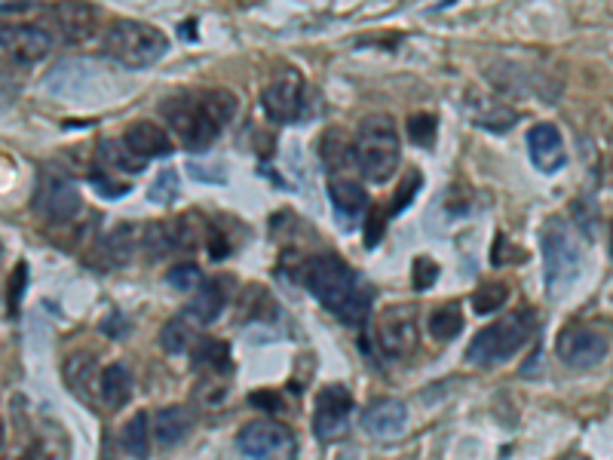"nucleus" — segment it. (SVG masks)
I'll return each mask as SVG.
<instances>
[{"mask_svg":"<svg viewBox=\"0 0 613 460\" xmlns=\"http://www.w3.org/2000/svg\"><path fill=\"white\" fill-rule=\"evenodd\" d=\"M304 286L343 326H362L371 310V288L338 255H314L304 264Z\"/></svg>","mask_w":613,"mask_h":460,"instance_id":"nucleus-1","label":"nucleus"},{"mask_svg":"<svg viewBox=\"0 0 613 460\" xmlns=\"http://www.w3.org/2000/svg\"><path fill=\"white\" fill-rule=\"evenodd\" d=\"M357 166L359 173L365 175L374 185H384L390 182L396 169H399L402 160V142L396 123L386 114H371L362 120V127L357 132Z\"/></svg>","mask_w":613,"mask_h":460,"instance_id":"nucleus-2","label":"nucleus"},{"mask_svg":"<svg viewBox=\"0 0 613 460\" xmlns=\"http://www.w3.org/2000/svg\"><path fill=\"white\" fill-rule=\"evenodd\" d=\"M534 335V314L530 310H515L510 317L491 322L472 338L467 360L475 365H497V362L513 360L522 347L528 344Z\"/></svg>","mask_w":613,"mask_h":460,"instance_id":"nucleus-3","label":"nucleus"},{"mask_svg":"<svg viewBox=\"0 0 613 460\" xmlns=\"http://www.w3.org/2000/svg\"><path fill=\"white\" fill-rule=\"evenodd\" d=\"M105 53L120 62L123 68H147L169 53L166 34L144 22H114L105 37Z\"/></svg>","mask_w":613,"mask_h":460,"instance_id":"nucleus-4","label":"nucleus"},{"mask_svg":"<svg viewBox=\"0 0 613 460\" xmlns=\"http://www.w3.org/2000/svg\"><path fill=\"white\" fill-rule=\"evenodd\" d=\"M543 255H546V288L552 298H561L577 283L583 267V252L573 237V230L565 221H549L543 233Z\"/></svg>","mask_w":613,"mask_h":460,"instance_id":"nucleus-5","label":"nucleus"},{"mask_svg":"<svg viewBox=\"0 0 613 460\" xmlns=\"http://www.w3.org/2000/svg\"><path fill=\"white\" fill-rule=\"evenodd\" d=\"M611 335L613 331L607 326V319H604V326H601V319H595V322H571L558 335V360L571 365V369H592V365H599L607 357Z\"/></svg>","mask_w":613,"mask_h":460,"instance_id":"nucleus-6","label":"nucleus"},{"mask_svg":"<svg viewBox=\"0 0 613 460\" xmlns=\"http://www.w3.org/2000/svg\"><path fill=\"white\" fill-rule=\"evenodd\" d=\"M163 117L169 120V127L175 135L182 139L187 151H209V144L218 139V132L225 130L206 108L202 99H169L163 108Z\"/></svg>","mask_w":613,"mask_h":460,"instance_id":"nucleus-7","label":"nucleus"},{"mask_svg":"<svg viewBox=\"0 0 613 460\" xmlns=\"http://www.w3.org/2000/svg\"><path fill=\"white\" fill-rule=\"evenodd\" d=\"M237 448L249 460H298V442L280 420H252L237 436Z\"/></svg>","mask_w":613,"mask_h":460,"instance_id":"nucleus-8","label":"nucleus"},{"mask_svg":"<svg viewBox=\"0 0 613 460\" xmlns=\"http://www.w3.org/2000/svg\"><path fill=\"white\" fill-rule=\"evenodd\" d=\"M34 212L46 221H72L80 212V187L62 169H43L34 190Z\"/></svg>","mask_w":613,"mask_h":460,"instance_id":"nucleus-9","label":"nucleus"},{"mask_svg":"<svg viewBox=\"0 0 613 460\" xmlns=\"http://www.w3.org/2000/svg\"><path fill=\"white\" fill-rule=\"evenodd\" d=\"M53 37L41 25L25 22H0V56H7L15 65H34L50 56Z\"/></svg>","mask_w":613,"mask_h":460,"instance_id":"nucleus-10","label":"nucleus"},{"mask_svg":"<svg viewBox=\"0 0 613 460\" xmlns=\"http://www.w3.org/2000/svg\"><path fill=\"white\" fill-rule=\"evenodd\" d=\"M377 347L386 357H405L417 347V310L412 304H396V307H386L381 319H377V329H374Z\"/></svg>","mask_w":613,"mask_h":460,"instance_id":"nucleus-11","label":"nucleus"},{"mask_svg":"<svg viewBox=\"0 0 613 460\" xmlns=\"http://www.w3.org/2000/svg\"><path fill=\"white\" fill-rule=\"evenodd\" d=\"M264 114L271 117L273 123H295L307 111V87L300 80L298 72L280 74L271 87L264 89Z\"/></svg>","mask_w":613,"mask_h":460,"instance_id":"nucleus-12","label":"nucleus"},{"mask_svg":"<svg viewBox=\"0 0 613 460\" xmlns=\"http://www.w3.org/2000/svg\"><path fill=\"white\" fill-rule=\"evenodd\" d=\"M350 412H353V396L341 384L319 390L314 408V430L322 442H331L347 432L350 427Z\"/></svg>","mask_w":613,"mask_h":460,"instance_id":"nucleus-13","label":"nucleus"},{"mask_svg":"<svg viewBox=\"0 0 613 460\" xmlns=\"http://www.w3.org/2000/svg\"><path fill=\"white\" fill-rule=\"evenodd\" d=\"M528 151L534 166L540 173H558L565 163H568V151H565V139L561 132L552 123H537L534 130L528 132Z\"/></svg>","mask_w":613,"mask_h":460,"instance_id":"nucleus-14","label":"nucleus"},{"mask_svg":"<svg viewBox=\"0 0 613 460\" xmlns=\"http://www.w3.org/2000/svg\"><path fill=\"white\" fill-rule=\"evenodd\" d=\"M362 427L369 436L374 439H393V436H402L405 427H408V408L399 399H381L365 408L362 415Z\"/></svg>","mask_w":613,"mask_h":460,"instance_id":"nucleus-15","label":"nucleus"},{"mask_svg":"<svg viewBox=\"0 0 613 460\" xmlns=\"http://www.w3.org/2000/svg\"><path fill=\"white\" fill-rule=\"evenodd\" d=\"M123 142H127V147L132 154H139L142 160L169 157L172 151H175L169 132L163 130V127H157V123H147V120L132 123L127 130V135H123Z\"/></svg>","mask_w":613,"mask_h":460,"instance_id":"nucleus-16","label":"nucleus"},{"mask_svg":"<svg viewBox=\"0 0 613 460\" xmlns=\"http://www.w3.org/2000/svg\"><path fill=\"white\" fill-rule=\"evenodd\" d=\"M328 197H331V206L341 216H359V212L369 209V194H365V187L359 185L357 173L328 175Z\"/></svg>","mask_w":613,"mask_h":460,"instance_id":"nucleus-17","label":"nucleus"},{"mask_svg":"<svg viewBox=\"0 0 613 460\" xmlns=\"http://www.w3.org/2000/svg\"><path fill=\"white\" fill-rule=\"evenodd\" d=\"M225 292L218 283H202L197 292H194V298L187 302L185 307V317L194 322V326H209L215 319L221 317V310H225Z\"/></svg>","mask_w":613,"mask_h":460,"instance_id":"nucleus-18","label":"nucleus"},{"mask_svg":"<svg viewBox=\"0 0 613 460\" xmlns=\"http://www.w3.org/2000/svg\"><path fill=\"white\" fill-rule=\"evenodd\" d=\"M190 432V412L182 405L163 408L154 420V439L160 448H175Z\"/></svg>","mask_w":613,"mask_h":460,"instance_id":"nucleus-19","label":"nucleus"},{"mask_svg":"<svg viewBox=\"0 0 613 460\" xmlns=\"http://www.w3.org/2000/svg\"><path fill=\"white\" fill-rule=\"evenodd\" d=\"M99 393L108 408H123L132 396V374L123 362L108 365L99 377Z\"/></svg>","mask_w":613,"mask_h":460,"instance_id":"nucleus-20","label":"nucleus"},{"mask_svg":"<svg viewBox=\"0 0 613 460\" xmlns=\"http://www.w3.org/2000/svg\"><path fill=\"white\" fill-rule=\"evenodd\" d=\"M96 357L89 353H74L72 360L65 362V384L77 399H92V384H96Z\"/></svg>","mask_w":613,"mask_h":460,"instance_id":"nucleus-21","label":"nucleus"},{"mask_svg":"<svg viewBox=\"0 0 613 460\" xmlns=\"http://www.w3.org/2000/svg\"><path fill=\"white\" fill-rule=\"evenodd\" d=\"M53 15L58 19V25L65 31L68 41H84L92 34V19L96 13L84 7V3H62L58 10H53Z\"/></svg>","mask_w":613,"mask_h":460,"instance_id":"nucleus-22","label":"nucleus"},{"mask_svg":"<svg viewBox=\"0 0 613 460\" xmlns=\"http://www.w3.org/2000/svg\"><path fill=\"white\" fill-rule=\"evenodd\" d=\"M194 341H197V326H194L185 314H182V317H172L169 322L163 326V331H160V344H163V350H166L169 357L187 353V350L194 347Z\"/></svg>","mask_w":613,"mask_h":460,"instance_id":"nucleus-23","label":"nucleus"},{"mask_svg":"<svg viewBox=\"0 0 613 460\" xmlns=\"http://www.w3.org/2000/svg\"><path fill=\"white\" fill-rule=\"evenodd\" d=\"M472 108V117H475V123L482 127V130H491V132H510L515 123V114L506 108V105H500L494 99H482L479 101H470Z\"/></svg>","mask_w":613,"mask_h":460,"instance_id":"nucleus-24","label":"nucleus"},{"mask_svg":"<svg viewBox=\"0 0 613 460\" xmlns=\"http://www.w3.org/2000/svg\"><path fill=\"white\" fill-rule=\"evenodd\" d=\"M151 436H154V427H151L147 415L139 412V415L132 417L127 427H123V436H120L129 458H135V460L151 458Z\"/></svg>","mask_w":613,"mask_h":460,"instance_id":"nucleus-25","label":"nucleus"},{"mask_svg":"<svg viewBox=\"0 0 613 460\" xmlns=\"http://www.w3.org/2000/svg\"><path fill=\"white\" fill-rule=\"evenodd\" d=\"M429 335L436 341H455L457 335L463 331V314H460V304H442L429 314Z\"/></svg>","mask_w":613,"mask_h":460,"instance_id":"nucleus-26","label":"nucleus"},{"mask_svg":"<svg viewBox=\"0 0 613 460\" xmlns=\"http://www.w3.org/2000/svg\"><path fill=\"white\" fill-rule=\"evenodd\" d=\"M135 245H139V230L120 224V228H114L105 237L101 252L108 255V264H127L132 259V252H135Z\"/></svg>","mask_w":613,"mask_h":460,"instance_id":"nucleus-27","label":"nucleus"},{"mask_svg":"<svg viewBox=\"0 0 613 460\" xmlns=\"http://www.w3.org/2000/svg\"><path fill=\"white\" fill-rule=\"evenodd\" d=\"M194 369H206L209 374H228L230 369H233L228 344H225V341H202V344L197 347V353H194Z\"/></svg>","mask_w":613,"mask_h":460,"instance_id":"nucleus-28","label":"nucleus"},{"mask_svg":"<svg viewBox=\"0 0 613 460\" xmlns=\"http://www.w3.org/2000/svg\"><path fill=\"white\" fill-rule=\"evenodd\" d=\"M101 160L111 166V169H120V173H142L147 166V160H142L139 154H132L127 147V142H105L101 144Z\"/></svg>","mask_w":613,"mask_h":460,"instance_id":"nucleus-29","label":"nucleus"},{"mask_svg":"<svg viewBox=\"0 0 613 460\" xmlns=\"http://www.w3.org/2000/svg\"><path fill=\"white\" fill-rule=\"evenodd\" d=\"M506 295H510L506 283H485L472 295V307H475V314L485 317V314H494V310H500L506 304Z\"/></svg>","mask_w":613,"mask_h":460,"instance_id":"nucleus-30","label":"nucleus"},{"mask_svg":"<svg viewBox=\"0 0 613 460\" xmlns=\"http://www.w3.org/2000/svg\"><path fill=\"white\" fill-rule=\"evenodd\" d=\"M166 283L175 292H197L202 286L200 267L197 264H178V267H172L169 274H166Z\"/></svg>","mask_w":613,"mask_h":460,"instance_id":"nucleus-31","label":"nucleus"},{"mask_svg":"<svg viewBox=\"0 0 613 460\" xmlns=\"http://www.w3.org/2000/svg\"><path fill=\"white\" fill-rule=\"evenodd\" d=\"M408 135H412V142H417L420 147H429V144L436 142V117L414 114L412 120H408Z\"/></svg>","mask_w":613,"mask_h":460,"instance_id":"nucleus-32","label":"nucleus"},{"mask_svg":"<svg viewBox=\"0 0 613 460\" xmlns=\"http://www.w3.org/2000/svg\"><path fill=\"white\" fill-rule=\"evenodd\" d=\"M147 197H151V202H172L175 200V197H178V175L172 173H163L157 178V182H154V187H151V194H147Z\"/></svg>","mask_w":613,"mask_h":460,"instance_id":"nucleus-33","label":"nucleus"},{"mask_svg":"<svg viewBox=\"0 0 613 460\" xmlns=\"http://www.w3.org/2000/svg\"><path fill=\"white\" fill-rule=\"evenodd\" d=\"M414 271H417V276H414V288H417V292H424V288H429L433 283H436L439 264H436L433 259H417L414 261Z\"/></svg>","mask_w":613,"mask_h":460,"instance_id":"nucleus-34","label":"nucleus"},{"mask_svg":"<svg viewBox=\"0 0 613 460\" xmlns=\"http://www.w3.org/2000/svg\"><path fill=\"white\" fill-rule=\"evenodd\" d=\"M25 264H19V271H15V286L10 283V307H19V302H22V288H25Z\"/></svg>","mask_w":613,"mask_h":460,"instance_id":"nucleus-35","label":"nucleus"},{"mask_svg":"<svg viewBox=\"0 0 613 460\" xmlns=\"http://www.w3.org/2000/svg\"><path fill=\"white\" fill-rule=\"evenodd\" d=\"M377 237H384V218L377 216V212H371V216H369V237H365V243L374 245V243H377Z\"/></svg>","mask_w":613,"mask_h":460,"instance_id":"nucleus-36","label":"nucleus"},{"mask_svg":"<svg viewBox=\"0 0 613 460\" xmlns=\"http://www.w3.org/2000/svg\"><path fill=\"white\" fill-rule=\"evenodd\" d=\"M0 446H3V420H0Z\"/></svg>","mask_w":613,"mask_h":460,"instance_id":"nucleus-37","label":"nucleus"},{"mask_svg":"<svg viewBox=\"0 0 613 460\" xmlns=\"http://www.w3.org/2000/svg\"><path fill=\"white\" fill-rule=\"evenodd\" d=\"M611 252H613V224H611Z\"/></svg>","mask_w":613,"mask_h":460,"instance_id":"nucleus-38","label":"nucleus"},{"mask_svg":"<svg viewBox=\"0 0 613 460\" xmlns=\"http://www.w3.org/2000/svg\"><path fill=\"white\" fill-rule=\"evenodd\" d=\"M568 460H585V458H577V454H571V458H568Z\"/></svg>","mask_w":613,"mask_h":460,"instance_id":"nucleus-39","label":"nucleus"},{"mask_svg":"<svg viewBox=\"0 0 613 460\" xmlns=\"http://www.w3.org/2000/svg\"><path fill=\"white\" fill-rule=\"evenodd\" d=\"M0 255H3V245H0Z\"/></svg>","mask_w":613,"mask_h":460,"instance_id":"nucleus-40","label":"nucleus"},{"mask_svg":"<svg viewBox=\"0 0 613 460\" xmlns=\"http://www.w3.org/2000/svg\"><path fill=\"white\" fill-rule=\"evenodd\" d=\"M19 460H31V458H19Z\"/></svg>","mask_w":613,"mask_h":460,"instance_id":"nucleus-41","label":"nucleus"}]
</instances>
